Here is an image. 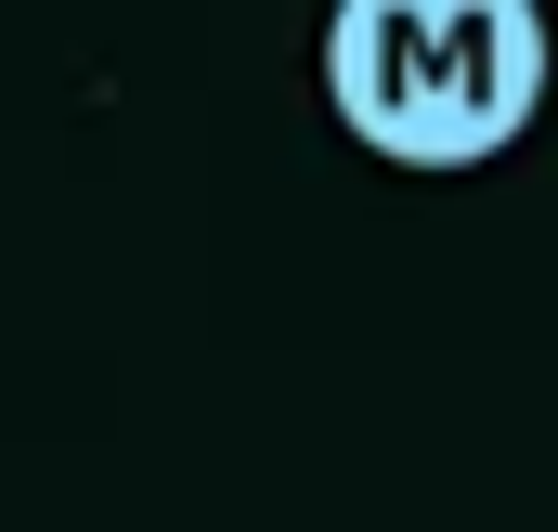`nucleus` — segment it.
Instances as JSON below:
<instances>
[{
	"label": "nucleus",
	"instance_id": "1",
	"mask_svg": "<svg viewBox=\"0 0 558 532\" xmlns=\"http://www.w3.org/2000/svg\"><path fill=\"white\" fill-rule=\"evenodd\" d=\"M546 92V0H325V118L390 169H494Z\"/></svg>",
	"mask_w": 558,
	"mask_h": 532
}]
</instances>
